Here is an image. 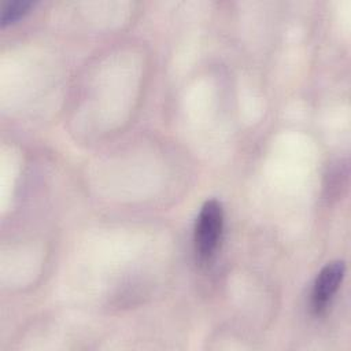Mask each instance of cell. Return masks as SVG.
I'll use <instances>...</instances> for the list:
<instances>
[{
	"label": "cell",
	"mask_w": 351,
	"mask_h": 351,
	"mask_svg": "<svg viewBox=\"0 0 351 351\" xmlns=\"http://www.w3.org/2000/svg\"><path fill=\"white\" fill-rule=\"evenodd\" d=\"M223 228V210L218 200H207L195 226V251L199 262H208L217 251Z\"/></svg>",
	"instance_id": "6da1fadb"
},
{
	"label": "cell",
	"mask_w": 351,
	"mask_h": 351,
	"mask_svg": "<svg viewBox=\"0 0 351 351\" xmlns=\"http://www.w3.org/2000/svg\"><path fill=\"white\" fill-rule=\"evenodd\" d=\"M344 273H346V265L341 261L330 262L321 269V271L315 278L313 293H311L313 310L315 313H321L328 306V303L339 289L343 281Z\"/></svg>",
	"instance_id": "7a4b0ae2"
},
{
	"label": "cell",
	"mask_w": 351,
	"mask_h": 351,
	"mask_svg": "<svg viewBox=\"0 0 351 351\" xmlns=\"http://www.w3.org/2000/svg\"><path fill=\"white\" fill-rule=\"evenodd\" d=\"M30 7H32V3L26 1V0H15V1L8 3L1 11V16H0L1 25L4 26V25L18 21L21 16H23L27 12V10Z\"/></svg>",
	"instance_id": "3957f363"
}]
</instances>
